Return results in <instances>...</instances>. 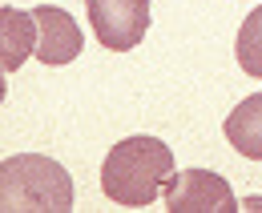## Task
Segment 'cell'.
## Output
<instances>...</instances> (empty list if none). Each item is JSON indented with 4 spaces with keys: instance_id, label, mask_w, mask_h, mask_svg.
Returning a JSON list of instances; mask_svg holds the SVG:
<instances>
[{
    "instance_id": "obj_3",
    "label": "cell",
    "mask_w": 262,
    "mask_h": 213,
    "mask_svg": "<svg viewBox=\"0 0 262 213\" xmlns=\"http://www.w3.org/2000/svg\"><path fill=\"white\" fill-rule=\"evenodd\" d=\"M89 25L109 53H129L149 29V0H85Z\"/></svg>"
},
{
    "instance_id": "obj_7",
    "label": "cell",
    "mask_w": 262,
    "mask_h": 213,
    "mask_svg": "<svg viewBox=\"0 0 262 213\" xmlns=\"http://www.w3.org/2000/svg\"><path fill=\"white\" fill-rule=\"evenodd\" d=\"M222 129H226V141L242 153V157L262 161V92L238 101V109L226 117Z\"/></svg>"
},
{
    "instance_id": "obj_8",
    "label": "cell",
    "mask_w": 262,
    "mask_h": 213,
    "mask_svg": "<svg viewBox=\"0 0 262 213\" xmlns=\"http://www.w3.org/2000/svg\"><path fill=\"white\" fill-rule=\"evenodd\" d=\"M234 57L242 64V73H250V77L262 81V4L242 20L238 40H234Z\"/></svg>"
},
{
    "instance_id": "obj_1",
    "label": "cell",
    "mask_w": 262,
    "mask_h": 213,
    "mask_svg": "<svg viewBox=\"0 0 262 213\" xmlns=\"http://www.w3.org/2000/svg\"><path fill=\"white\" fill-rule=\"evenodd\" d=\"M173 177V153L158 137H125L105 153L101 165V189L109 201L125 209H145L165 193Z\"/></svg>"
},
{
    "instance_id": "obj_6",
    "label": "cell",
    "mask_w": 262,
    "mask_h": 213,
    "mask_svg": "<svg viewBox=\"0 0 262 213\" xmlns=\"http://www.w3.org/2000/svg\"><path fill=\"white\" fill-rule=\"evenodd\" d=\"M36 36H40L36 12H20L12 4L0 8V64H4V73H16L29 57H36Z\"/></svg>"
},
{
    "instance_id": "obj_2",
    "label": "cell",
    "mask_w": 262,
    "mask_h": 213,
    "mask_svg": "<svg viewBox=\"0 0 262 213\" xmlns=\"http://www.w3.org/2000/svg\"><path fill=\"white\" fill-rule=\"evenodd\" d=\"M73 177L61 161L40 153H16L0 165V209H69Z\"/></svg>"
},
{
    "instance_id": "obj_4",
    "label": "cell",
    "mask_w": 262,
    "mask_h": 213,
    "mask_svg": "<svg viewBox=\"0 0 262 213\" xmlns=\"http://www.w3.org/2000/svg\"><path fill=\"white\" fill-rule=\"evenodd\" d=\"M165 209H173V213H206V209L234 213L238 197H234L226 177H218L210 169H182L165 185Z\"/></svg>"
},
{
    "instance_id": "obj_9",
    "label": "cell",
    "mask_w": 262,
    "mask_h": 213,
    "mask_svg": "<svg viewBox=\"0 0 262 213\" xmlns=\"http://www.w3.org/2000/svg\"><path fill=\"white\" fill-rule=\"evenodd\" d=\"M246 205H250V209H262V201H258V197H250V201H246Z\"/></svg>"
},
{
    "instance_id": "obj_5",
    "label": "cell",
    "mask_w": 262,
    "mask_h": 213,
    "mask_svg": "<svg viewBox=\"0 0 262 213\" xmlns=\"http://www.w3.org/2000/svg\"><path fill=\"white\" fill-rule=\"evenodd\" d=\"M36 12V25H40V36H36V61L40 64H69L81 57V49H85V36L77 29V20L69 16L65 8H57V4H40L33 8Z\"/></svg>"
}]
</instances>
